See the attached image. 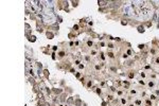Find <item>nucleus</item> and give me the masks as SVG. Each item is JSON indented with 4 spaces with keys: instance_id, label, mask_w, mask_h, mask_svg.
I'll list each match as a JSON object with an SVG mask.
<instances>
[{
    "instance_id": "nucleus-3",
    "label": "nucleus",
    "mask_w": 159,
    "mask_h": 106,
    "mask_svg": "<svg viewBox=\"0 0 159 106\" xmlns=\"http://www.w3.org/2000/svg\"><path fill=\"white\" fill-rule=\"evenodd\" d=\"M139 32H143V28H139Z\"/></svg>"
},
{
    "instance_id": "nucleus-1",
    "label": "nucleus",
    "mask_w": 159,
    "mask_h": 106,
    "mask_svg": "<svg viewBox=\"0 0 159 106\" xmlns=\"http://www.w3.org/2000/svg\"><path fill=\"white\" fill-rule=\"evenodd\" d=\"M123 12L126 16L144 20L153 14V6L149 1H130L123 5Z\"/></svg>"
},
{
    "instance_id": "nucleus-2",
    "label": "nucleus",
    "mask_w": 159,
    "mask_h": 106,
    "mask_svg": "<svg viewBox=\"0 0 159 106\" xmlns=\"http://www.w3.org/2000/svg\"><path fill=\"white\" fill-rule=\"evenodd\" d=\"M40 18L45 20V22H52L55 20V14L53 10L52 1H42V9L39 13Z\"/></svg>"
}]
</instances>
